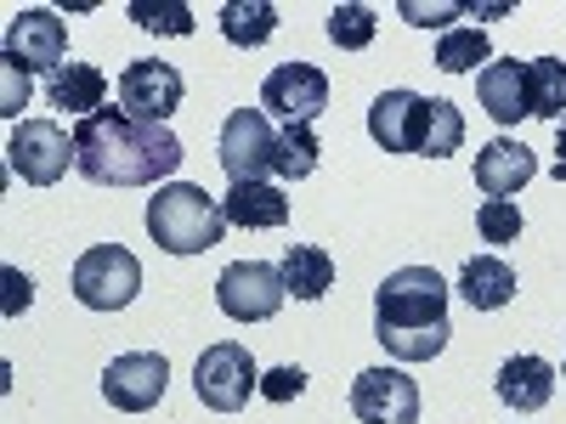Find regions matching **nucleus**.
<instances>
[{"label": "nucleus", "mask_w": 566, "mask_h": 424, "mask_svg": "<svg viewBox=\"0 0 566 424\" xmlns=\"http://www.w3.org/2000/svg\"><path fill=\"white\" fill-rule=\"evenodd\" d=\"M181 165L170 125L130 119L125 108H97L74 125V170L97 187H154Z\"/></svg>", "instance_id": "nucleus-1"}, {"label": "nucleus", "mask_w": 566, "mask_h": 424, "mask_svg": "<svg viewBox=\"0 0 566 424\" xmlns=\"http://www.w3.org/2000/svg\"><path fill=\"white\" fill-rule=\"evenodd\" d=\"M448 283L431 266H397L374 289V340L397 362H431L448 351Z\"/></svg>", "instance_id": "nucleus-2"}, {"label": "nucleus", "mask_w": 566, "mask_h": 424, "mask_svg": "<svg viewBox=\"0 0 566 424\" xmlns=\"http://www.w3.org/2000/svg\"><path fill=\"white\" fill-rule=\"evenodd\" d=\"M148 232H154V244L170 250V255H205V250L221 244L227 215H221V204L205 193V187L165 181L159 193L148 199Z\"/></svg>", "instance_id": "nucleus-3"}, {"label": "nucleus", "mask_w": 566, "mask_h": 424, "mask_svg": "<svg viewBox=\"0 0 566 424\" xmlns=\"http://www.w3.org/2000/svg\"><path fill=\"white\" fill-rule=\"evenodd\" d=\"M142 289V261L125 244H97L74 261V300L85 311H125Z\"/></svg>", "instance_id": "nucleus-4"}, {"label": "nucleus", "mask_w": 566, "mask_h": 424, "mask_svg": "<svg viewBox=\"0 0 566 424\" xmlns=\"http://www.w3.org/2000/svg\"><path fill=\"white\" fill-rule=\"evenodd\" d=\"M193 391H199V402L216 407V413H239V407L250 402V391H261V368H255L250 346H244V340H216V346H205V357H199V368H193Z\"/></svg>", "instance_id": "nucleus-5"}, {"label": "nucleus", "mask_w": 566, "mask_h": 424, "mask_svg": "<svg viewBox=\"0 0 566 424\" xmlns=\"http://www.w3.org/2000/svg\"><path fill=\"white\" fill-rule=\"evenodd\" d=\"M7 165L29 187H52L74 165V136L57 119H18L12 125V141H7Z\"/></svg>", "instance_id": "nucleus-6"}, {"label": "nucleus", "mask_w": 566, "mask_h": 424, "mask_svg": "<svg viewBox=\"0 0 566 424\" xmlns=\"http://www.w3.org/2000/svg\"><path fill=\"white\" fill-rule=\"evenodd\" d=\"M221 170L227 181H266L277 176V130L261 108H232L221 125Z\"/></svg>", "instance_id": "nucleus-7"}, {"label": "nucleus", "mask_w": 566, "mask_h": 424, "mask_svg": "<svg viewBox=\"0 0 566 424\" xmlns=\"http://www.w3.org/2000/svg\"><path fill=\"white\" fill-rule=\"evenodd\" d=\"M283 272L266 266V261H232L221 277H216V306L232 317V322H266L283 311Z\"/></svg>", "instance_id": "nucleus-8"}, {"label": "nucleus", "mask_w": 566, "mask_h": 424, "mask_svg": "<svg viewBox=\"0 0 566 424\" xmlns=\"http://www.w3.org/2000/svg\"><path fill=\"white\" fill-rule=\"evenodd\" d=\"M69 57V29L52 7H23L7 23V63H18L23 74H45L52 80Z\"/></svg>", "instance_id": "nucleus-9"}, {"label": "nucleus", "mask_w": 566, "mask_h": 424, "mask_svg": "<svg viewBox=\"0 0 566 424\" xmlns=\"http://www.w3.org/2000/svg\"><path fill=\"white\" fill-rule=\"evenodd\" d=\"M431 108H437V97H419V91H380L368 108V136L380 141L386 153H419L424 159Z\"/></svg>", "instance_id": "nucleus-10"}, {"label": "nucleus", "mask_w": 566, "mask_h": 424, "mask_svg": "<svg viewBox=\"0 0 566 424\" xmlns=\"http://www.w3.org/2000/svg\"><path fill=\"white\" fill-rule=\"evenodd\" d=\"M323 108H328V74L317 63H283L261 85V114L283 125H312Z\"/></svg>", "instance_id": "nucleus-11"}, {"label": "nucleus", "mask_w": 566, "mask_h": 424, "mask_svg": "<svg viewBox=\"0 0 566 424\" xmlns=\"http://www.w3.org/2000/svg\"><path fill=\"white\" fill-rule=\"evenodd\" d=\"M181 97H187L181 74H176L170 63H159V57H136V63H125V74H119V108H125L130 119L165 125V119L181 108Z\"/></svg>", "instance_id": "nucleus-12"}, {"label": "nucleus", "mask_w": 566, "mask_h": 424, "mask_svg": "<svg viewBox=\"0 0 566 424\" xmlns=\"http://www.w3.org/2000/svg\"><path fill=\"white\" fill-rule=\"evenodd\" d=\"M165 385H170V362L159 351H125L103 368V396L108 407L119 413H148L165 402Z\"/></svg>", "instance_id": "nucleus-13"}, {"label": "nucleus", "mask_w": 566, "mask_h": 424, "mask_svg": "<svg viewBox=\"0 0 566 424\" xmlns=\"http://www.w3.org/2000/svg\"><path fill=\"white\" fill-rule=\"evenodd\" d=\"M352 413L363 424H419V385L402 368H363L352 380Z\"/></svg>", "instance_id": "nucleus-14"}, {"label": "nucleus", "mask_w": 566, "mask_h": 424, "mask_svg": "<svg viewBox=\"0 0 566 424\" xmlns=\"http://www.w3.org/2000/svg\"><path fill=\"white\" fill-rule=\"evenodd\" d=\"M538 176V159L527 141H510V136H493L488 148L476 153V187L488 199H515L522 187Z\"/></svg>", "instance_id": "nucleus-15"}, {"label": "nucleus", "mask_w": 566, "mask_h": 424, "mask_svg": "<svg viewBox=\"0 0 566 424\" xmlns=\"http://www.w3.org/2000/svg\"><path fill=\"white\" fill-rule=\"evenodd\" d=\"M493 391H499V402H504L510 413H538V407L555 396V368H549L544 357L522 351V357L499 362V380H493Z\"/></svg>", "instance_id": "nucleus-16"}, {"label": "nucleus", "mask_w": 566, "mask_h": 424, "mask_svg": "<svg viewBox=\"0 0 566 424\" xmlns=\"http://www.w3.org/2000/svg\"><path fill=\"white\" fill-rule=\"evenodd\" d=\"M45 103L74 114V119H91L97 108H108V74L91 68V63H63L52 80H45Z\"/></svg>", "instance_id": "nucleus-17"}, {"label": "nucleus", "mask_w": 566, "mask_h": 424, "mask_svg": "<svg viewBox=\"0 0 566 424\" xmlns=\"http://www.w3.org/2000/svg\"><path fill=\"white\" fill-rule=\"evenodd\" d=\"M221 215H227V226L266 232V226L290 221V199H283V187H272V181H239V187H227Z\"/></svg>", "instance_id": "nucleus-18"}, {"label": "nucleus", "mask_w": 566, "mask_h": 424, "mask_svg": "<svg viewBox=\"0 0 566 424\" xmlns=\"http://www.w3.org/2000/svg\"><path fill=\"white\" fill-rule=\"evenodd\" d=\"M453 289L464 295L470 311H499V306L515 300V266L499 261V255H470V261L459 266V283H453Z\"/></svg>", "instance_id": "nucleus-19"}, {"label": "nucleus", "mask_w": 566, "mask_h": 424, "mask_svg": "<svg viewBox=\"0 0 566 424\" xmlns=\"http://www.w3.org/2000/svg\"><path fill=\"white\" fill-rule=\"evenodd\" d=\"M476 97H482V108H488L499 125L533 119V108H527V68H522V63H488V68L476 74Z\"/></svg>", "instance_id": "nucleus-20"}, {"label": "nucleus", "mask_w": 566, "mask_h": 424, "mask_svg": "<svg viewBox=\"0 0 566 424\" xmlns=\"http://www.w3.org/2000/svg\"><path fill=\"white\" fill-rule=\"evenodd\" d=\"M277 272H283V289H290L295 300H323L328 289H335V255L317 250V244H290Z\"/></svg>", "instance_id": "nucleus-21"}, {"label": "nucleus", "mask_w": 566, "mask_h": 424, "mask_svg": "<svg viewBox=\"0 0 566 424\" xmlns=\"http://www.w3.org/2000/svg\"><path fill=\"white\" fill-rule=\"evenodd\" d=\"M272 29H277V7H272V0H227V7H221V34L232 45H244V52L266 45Z\"/></svg>", "instance_id": "nucleus-22"}, {"label": "nucleus", "mask_w": 566, "mask_h": 424, "mask_svg": "<svg viewBox=\"0 0 566 424\" xmlns=\"http://www.w3.org/2000/svg\"><path fill=\"white\" fill-rule=\"evenodd\" d=\"M527 108L533 119H566V63L560 57H538L527 63Z\"/></svg>", "instance_id": "nucleus-23"}, {"label": "nucleus", "mask_w": 566, "mask_h": 424, "mask_svg": "<svg viewBox=\"0 0 566 424\" xmlns=\"http://www.w3.org/2000/svg\"><path fill=\"white\" fill-rule=\"evenodd\" d=\"M476 63H493L488 29H448L442 45H437V68H442V74H470Z\"/></svg>", "instance_id": "nucleus-24"}, {"label": "nucleus", "mask_w": 566, "mask_h": 424, "mask_svg": "<svg viewBox=\"0 0 566 424\" xmlns=\"http://www.w3.org/2000/svg\"><path fill=\"white\" fill-rule=\"evenodd\" d=\"M317 170V136L312 125H283L277 130V176L283 181H306Z\"/></svg>", "instance_id": "nucleus-25"}, {"label": "nucleus", "mask_w": 566, "mask_h": 424, "mask_svg": "<svg viewBox=\"0 0 566 424\" xmlns=\"http://www.w3.org/2000/svg\"><path fill=\"white\" fill-rule=\"evenodd\" d=\"M374 29H380V12L363 7V0H346V7L328 12V40H335L340 52H363V45L374 40Z\"/></svg>", "instance_id": "nucleus-26"}, {"label": "nucleus", "mask_w": 566, "mask_h": 424, "mask_svg": "<svg viewBox=\"0 0 566 424\" xmlns=\"http://www.w3.org/2000/svg\"><path fill=\"white\" fill-rule=\"evenodd\" d=\"M130 23L154 29V34H193V7L187 0H130Z\"/></svg>", "instance_id": "nucleus-27"}, {"label": "nucleus", "mask_w": 566, "mask_h": 424, "mask_svg": "<svg viewBox=\"0 0 566 424\" xmlns=\"http://www.w3.org/2000/svg\"><path fill=\"white\" fill-rule=\"evenodd\" d=\"M476 226H482L488 244H515V239H522V204H515V199H482Z\"/></svg>", "instance_id": "nucleus-28"}, {"label": "nucleus", "mask_w": 566, "mask_h": 424, "mask_svg": "<svg viewBox=\"0 0 566 424\" xmlns=\"http://www.w3.org/2000/svg\"><path fill=\"white\" fill-rule=\"evenodd\" d=\"M306 391V373L301 368H272V373H261V396L266 402H295Z\"/></svg>", "instance_id": "nucleus-29"}, {"label": "nucleus", "mask_w": 566, "mask_h": 424, "mask_svg": "<svg viewBox=\"0 0 566 424\" xmlns=\"http://www.w3.org/2000/svg\"><path fill=\"white\" fill-rule=\"evenodd\" d=\"M0 74H7V85H0V114L18 119V114L29 108V74H23L18 63H0Z\"/></svg>", "instance_id": "nucleus-30"}, {"label": "nucleus", "mask_w": 566, "mask_h": 424, "mask_svg": "<svg viewBox=\"0 0 566 424\" xmlns=\"http://www.w3.org/2000/svg\"><path fill=\"white\" fill-rule=\"evenodd\" d=\"M459 12H470L464 0H448V7H424V0H402V18H408V23H419V29H437V23H448V18H459Z\"/></svg>", "instance_id": "nucleus-31"}, {"label": "nucleus", "mask_w": 566, "mask_h": 424, "mask_svg": "<svg viewBox=\"0 0 566 424\" xmlns=\"http://www.w3.org/2000/svg\"><path fill=\"white\" fill-rule=\"evenodd\" d=\"M7 289H12V295H7V317H18V306H29V300H34V283H29L23 272H12V266H7Z\"/></svg>", "instance_id": "nucleus-32"}, {"label": "nucleus", "mask_w": 566, "mask_h": 424, "mask_svg": "<svg viewBox=\"0 0 566 424\" xmlns=\"http://www.w3.org/2000/svg\"><path fill=\"white\" fill-rule=\"evenodd\" d=\"M555 181H566V119L555 125Z\"/></svg>", "instance_id": "nucleus-33"}, {"label": "nucleus", "mask_w": 566, "mask_h": 424, "mask_svg": "<svg viewBox=\"0 0 566 424\" xmlns=\"http://www.w3.org/2000/svg\"><path fill=\"white\" fill-rule=\"evenodd\" d=\"M560 373H566V368H560Z\"/></svg>", "instance_id": "nucleus-34"}]
</instances>
